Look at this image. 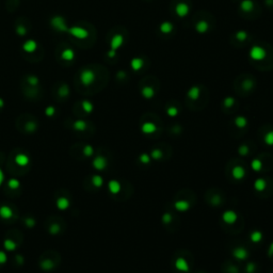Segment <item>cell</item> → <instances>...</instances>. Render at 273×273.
I'll return each instance as SVG.
<instances>
[{
    "label": "cell",
    "mask_w": 273,
    "mask_h": 273,
    "mask_svg": "<svg viewBox=\"0 0 273 273\" xmlns=\"http://www.w3.org/2000/svg\"><path fill=\"white\" fill-rule=\"evenodd\" d=\"M124 43V38H123L122 34H115L113 35V38L111 39V43H110V50L108 52V57L109 58H114L116 56V50L119 49L121 46Z\"/></svg>",
    "instance_id": "obj_1"
},
{
    "label": "cell",
    "mask_w": 273,
    "mask_h": 273,
    "mask_svg": "<svg viewBox=\"0 0 273 273\" xmlns=\"http://www.w3.org/2000/svg\"><path fill=\"white\" fill-rule=\"evenodd\" d=\"M250 58L254 61H262L267 57V51L265 50V48H262V46L254 45L253 47L250 49Z\"/></svg>",
    "instance_id": "obj_2"
},
{
    "label": "cell",
    "mask_w": 273,
    "mask_h": 273,
    "mask_svg": "<svg viewBox=\"0 0 273 273\" xmlns=\"http://www.w3.org/2000/svg\"><path fill=\"white\" fill-rule=\"evenodd\" d=\"M81 82L84 85H89L94 82L95 80V74L92 70H84L80 75Z\"/></svg>",
    "instance_id": "obj_3"
},
{
    "label": "cell",
    "mask_w": 273,
    "mask_h": 273,
    "mask_svg": "<svg viewBox=\"0 0 273 273\" xmlns=\"http://www.w3.org/2000/svg\"><path fill=\"white\" fill-rule=\"evenodd\" d=\"M66 32H68L70 34H72L73 36L77 39H87L89 36V32L85 29L80 28V27H73V28H67Z\"/></svg>",
    "instance_id": "obj_4"
},
{
    "label": "cell",
    "mask_w": 273,
    "mask_h": 273,
    "mask_svg": "<svg viewBox=\"0 0 273 273\" xmlns=\"http://www.w3.org/2000/svg\"><path fill=\"white\" fill-rule=\"evenodd\" d=\"M175 12L178 17H186L190 12V8L186 2H178L175 7Z\"/></svg>",
    "instance_id": "obj_5"
},
{
    "label": "cell",
    "mask_w": 273,
    "mask_h": 273,
    "mask_svg": "<svg viewBox=\"0 0 273 273\" xmlns=\"http://www.w3.org/2000/svg\"><path fill=\"white\" fill-rule=\"evenodd\" d=\"M144 65V61L142 60L141 58H134L131 59V61H130V66H131V68L134 71V72H139V71H141V68L143 67Z\"/></svg>",
    "instance_id": "obj_6"
},
{
    "label": "cell",
    "mask_w": 273,
    "mask_h": 273,
    "mask_svg": "<svg viewBox=\"0 0 273 273\" xmlns=\"http://www.w3.org/2000/svg\"><path fill=\"white\" fill-rule=\"evenodd\" d=\"M159 30L163 34H169L174 30V26L171 21H163V23H161L160 26H159Z\"/></svg>",
    "instance_id": "obj_7"
},
{
    "label": "cell",
    "mask_w": 273,
    "mask_h": 273,
    "mask_svg": "<svg viewBox=\"0 0 273 273\" xmlns=\"http://www.w3.org/2000/svg\"><path fill=\"white\" fill-rule=\"evenodd\" d=\"M209 29V24L206 20H200L198 21V24L195 25V30L198 33L200 34H204L208 31Z\"/></svg>",
    "instance_id": "obj_8"
},
{
    "label": "cell",
    "mask_w": 273,
    "mask_h": 273,
    "mask_svg": "<svg viewBox=\"0 0 273 273\" xmlns=\"http://www.w3.org/2000/svg\"><path fill=\"white\" fill-rule=\"evenodd\" d=\"M240 9L245 13H249L254 9V2L253 0H242L240 2Z\"/></svg>",
    "instance_id": "obj_9"
},
{
    "label": "cell",
    "mask_w": 273,
    "mask_h": 273,
    "mask_svg": "<svg viewBox=\"0 0 273 273\" xmlns=\"http://www.w3.org/2000/svg\"><path fill=\"white\" fill-rule=\"evenodd\" d=\"M223 220L226 223H228V224H232V223L236 222V220H237V215L232 210H227L223 213Z\"/></svg>",
    "instance_id": "obj_10"
},
{
    "label": "cell",
    "mask_w": 273,
    "mask_h": 273,
    "mask_svg": "<svg viewBox=\"0 0 273 273\" xmlns=\"http://www.w3.org/2000/svg\"><path fill=\"white\" fill-rule=\"evenodd\" d=\"M141 129H142V131H143L144 134H153V132L156 131L157 127H156V125H155L154 123H148V122H147V123H144V124L142 125Z\"/></svg>",
    "instance_id": "obj_11"
},
{
    "label": "cell",
    "mask_w": 273,
    "mask_h": 273,
    "mask_svg": "<svg viewBox=\"0 0 273 273\" xmlns=\"http://www.w3.org/2000/svg\"><path fill=\"white\" fill-rule=\"evenodd\" d=\"M141 94L146 99H151L155 96V90L152 87H144L141 91Z\"/></svg>",
    "instance_id": "obj_12"
},
{
    "label": "cell",
    "mask_w": 273,
    "mask_h": 273,
    "mask_svg": "<svg viewBox=\"0 0 273 273\" xmlns=\"http://www.w3.org/2000/svg\"><path fill=\"white\" fill-rule=\"evenodd\" d=\"M200 92H201L200 88H198V85H194V87L189 89L188 96H189V98H191V99L195 100V99H198V96H200Z\"/></svg>",
    "instance_id": "obj_13"
},
{
    "label": "cell",
    "mask_w": 273,
    "mask_h": 273,
    "mask_svg": "<svg viewBox=\"0 0 273 273\" xmlns=\"http://www.w3.org/2000/svg\"><path fill=\"white\" fill-rule=\"evenodd\" d=\"M175 266L177 269L180 270V271H185V272L189 271V265L187 264V262L185 259H183V258H178L175 262Z\"/></svg>",
    "instance_id": "obj_14"
},
{
    "label": "cell",
    "mask_w": 273,
    "mask_h": 273,
    "mask_svg": "<svg viewBox=\"0 0 273 273\" xmlns=\"http://www.w3.org/2000/svg\"><path fill=\"white\" fill-rule=\"evenodd\" d=\"M234 256L237 257L238 259H244L248 256V252L247 250H244L243 248H237L235 251H234Z\"/></svg>",
    "instance_id": "obj_15"
},
{
    "label": "cell",
    "mask_w": 273,
    "mask_h": 273,
    "mask_svg": "<svg viewBox=\"0 0 273 273\" xmlns=\"http://www.w3.org/2000/svg\"><path fill=\"white\" fill-rule=\"evenodd\" d=\"M175 207L177 210H179V211H186V210H188L189 207H190V204L186 201H178L175 203Z\"/></svg>",
    "instance_id": "obj_16"
},
{
    "label": "cell",
    "mask_w": 273,
    "mask_h": 273,
    "mask_svg": "<svg viewBox=\"0 0 273 273\" xmlns=\"http://www.w3.org/2000/svg\"><path fill=\"white\" fill-rule=\"evenodd\" d=\"M233 176L235 177L236 179H241L244 176V170L241 166H235L233 169Z\"/></svg>",
    "instance_id": "obj_17"
},
{
    "label": "cell",
    "mask_w": 273,
    "mask_h": 273,
    "mask_svg": "<svg viewBox=\"0 0 273 273\" xmlns=\"http://www.w3.org/2000/svg\"><path fill=\"white\" fill-rule=\"evenodd\" d=\"M35 48H36V43L33 41H29L24 44V49L27 52H32V51L35 50Z\"/></svg>",
    "instance_id": "obj_18"
},
{
    "label": "cell",
    "mask_w": 273,
    "mask_h": 273,
    "mask_svg": "<svg viewBox=\"0 0 273 273\" xmlns=\"http://www.w3.org/2000/svg\"><path fill=\"white\" fill-rule=\"evenodd\" d=\"M235 124H236V126L239 127V128H243V127L247 126L248 121L244 116H237L235 120Z\"/></svg>",
    "instance_id": "obj_19"
},
{
    "label": "cell",
    "mask_w": 273,
    "mask_h": 273,
    "mask_svg": "<svg viewBox=\"0 0 273 273\" xmlns=\"http://www.w3.org/2000/svg\"><path fill=\"white\" fill-rule=\"evenodd\" d=\"M248 35H249V34H248L247 31H244V30H239V31H237L236 34H235L236 39H237L238 41H240V42H243V41L247 40Z\"/></svg>",
    "instance_id": "obj_20"
},
{
    "label": "cell",
    "mask_w": 273,
    "mask_h": 273,
    "mask_svg": "<svg viewBox=\"0 0 273 273\" xmlns=\"http://www.w3.org/2000/svg\"><path fill=\"white\" fill-rule=\"evenodd\" d=\"M255 188H256L258 191H262L266 188V181L264 179H257V180L255 181Z\"/></svg>",
    "instance_id": "obj_21"
},
{
    "label": "cell",
    "mask_w": 273,
    "mask_h": 273,
    "mask_svg": "<svg viewBox=\"0 0 273 273\" xmlns=\"http://www.w3.org/2000/svg\"><path fill=\"white\" fill-rule=\"evenodd\" d=\"M74 51L71 50V49H66V50L63 51L62 53V57L63 59H65V60H72V59L74 58Z\"/></svg>",
    "instance_id": "obj_22"
},
{
    "label": "cell",
    "mask_w": 273,
    "mask_h": 273,
    "mask_svg": "<svg viewBox=\"0 0 273 273\" xmlns=\"http://www.w3.org/2000/svg\"><path fill=\"white\" fill-rule=\"evenodd\" d=\"M262 233L260 232H254L251 234V239H252V241H254V242H258V241L262 240Z\"/></svg>",
    "instance_id": "obj_23"
},
{
    "label": "cell",
    "mask_w": 273,
    "mask_h": 273,
    "mask_svg": "<svg viewBox=\"0 0 273 273\" xmlns=\"http://www.w3.org/2000/svg\"><path fill=\"white\" fill-rule=\"evenodd\" d=\"M253 84H254V82H253L252 80L247 79V80L243 81V83H242V88L244 89L245 91H249V90H251V89L253 88Z\"/></svg>",
    "instance_id": "obj_24"
},
{
    "label": "cell",
    "mask_w": 273,
    "mask_h": 273,
    "mask_svg": "<svg viewBox=\"0 0 273 273\" xmlns=\"http://www.w3.org/2000/svg\"><path fill=\"white\" fill-rule=\"evenodd\" d=\"M110 189L113 193H117L120 190V184L116 183V181H111L110 183Z\"/></svg>",
    "instance_id": "obj_25"
},
{
    "label": "cell",
    "mask_w": 273,
    "mask_h": 273,
    "mask_svg": "<svg viewBox=\"0 0 273 273\" xmlns=\"http://www.w3.org/2000/svg\"><path fill=\"white\" fill-rule=\"evenodd\" d=\"M252 169L255 170V171H259L262 169V162L258 159H255V160L252 161Z\"/></svg>",
    "instance_id": "obj_26"
},
{
    "label": "cell",
    "mask_w": 273,
    "mask_h": 273,
    "mask_svg": "<svg viewBox=\"0 0 273 273\" xmlns=\"http://www.w3.org/2000/svg\"><path fill=\"white\" fill-rule=\"evenodd\" d=\"M265 141H266V143H267V144L273 145V131L268 132V134H266V137H265Z\"/></svg>",
    "instance_id": "obj_27"
},
{
    "label": "cell",
    "mask_w": 273,
    "mask_h": 273,
    "mask_svg": "<svg viewBox=\"0 0 273 273\" xmlns=\"http://www.w3.org/2000/svg\"><path fill=\"white\" fill-rule=\"evenodd\" d=\"M166 113H168L170 116H176L177 113H178V110H177V108L175 107H170L168 108V110H166Z\"/></svg>",
    "instance_id": "obj_28"
},
{
    "label": "cell",
    "mask_w": 273,
    "mask_h": 273,
    "mask_svg": "<svg viewBox=\"0 0 273 273\" xmlns=\"http://www.w3.org/2000/svg\"><path fill=\"white\" fill-rule=\"evenodd\" d=\"M223 102H224L225 107L230 108V107H232V106L234 105V102H235V99H234L233 97H226Z\"/></svg>",
    "instance_id": "obj_29"
},
{
    "label": "cell",
    "mask_w": 273,
    "mask_h": 273,
    "mask_svg": "<svg viewBox=\"0 0 273 273\" xmlns=\"http://www.w3.org/2000/svg\"><path fill=\"white\" fill-rule=\"evenodd\" d=\"M161 152L160 151H158V149H155V151L153 152V158H155V159H160V157H161Z\"/></svg>",
    "instance_id": "obj_30"
},
{
    "label": "cell",
    "mask_w": 273,
    "mask_h": 273,
    "mask_svg": "<svg viewBox=\"0 0 273 273\" xmlns=\"http://www.w3.org/2000/svg\"><path fill=\"white\" fill-rule=\"evenodd\" d=\"M140 160H141L142 162H144V163H147V162H149V156H147L146 154L142 155V156L140 157Z\"/></svg>",
    "instance_id": "obj_31"
},
{
    "label": "cell",
    "mask_w": 273,
    "mask_h": 273,
    "mask_svg": "<svg viewBox=\"0 0 273 273\" xmlns=\"http://www.w3.org/2000/svg\"><path fill=\"white\" fill-rule=\"evenodd\" d=\"M83 106H84V109L87 110L88 112H90L91 110H92V105H91L89 102H84V104H83Z\"/></svg>",
    "instance_id": "obj_32"
},
{
    "label": "cell",
    "mask_w": 273,
    "mask_h": 273,
    "mask_svg": "<svg viewBox=\"0 0 273 273\" xmlns=\"http://www.w3.org/2000/svg\"><path fill=\"white\" fill-rule=\"evenodd\" d=\"M172 220V218H171V215H169V213H166V215H164L163 216V222H170V221Z\"/></svg>",
    "instance_id": "obj_33"
},
{
    "label": "cell",
    "mask_w": 273,
    "mask_h": 273,
    "mask_svg": "<svg viewBox=\"0 0 273 273\" xmlns=\"http://www.w3.org/2000/svg\"><path fill=\"white\" fill-rule=\"evenodd\" d=\"M240 153L243 154V155H245V154L248 153V147L247 146H241L240 147Z\"/></svg>",
    "instance_id": "obj_34"
},
{
    "label": "cell",
    "mask_w": 273,
    "mask_h": 273,
    "mask_svg": "<svg viewBox=\"0 0 273 273\" xmlns=\"http://www.w3.org/2000/svg\"><path fill=\"white\" fill-rule=\"evenodd\" d=\"M251 271H254V265L253 264H250L249 266H248V272H251Z\"/></svg>",
    "instance_id": "obj_35"
},
{
    "label": "cell",
    "mask_w": 273,
    "mask_h": 273,
    "mask_svg": "<svg viewBox=\"0 0 273 273\" xmlns=\"http://www.w3.org/2000/svg\"><path fill=\"white\" fill-rule=\"evenodd\" d=\"M266 4L267 6H273V0H266Z\"/></svg>",
    "instance_id": "obj_36"
},
{
    "label": "cell",
    "mask_w": 273,
    "mask_h": 273,
    "mask_svg": "<svg viewBox=\"0 0 273 273\" xmlns=\"http://www.w3.org/2000/svg\"><path fill=\"white\" fill-rule=\"evenodd\" d=\"M270 254H273V243L271 244V247H270Z\"/></svg>",
    "instance_id": "obj_37"
}]
</instances>
